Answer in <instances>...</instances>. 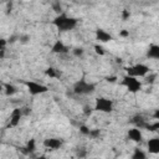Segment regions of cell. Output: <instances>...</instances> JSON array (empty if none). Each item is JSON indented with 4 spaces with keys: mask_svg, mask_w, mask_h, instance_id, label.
<instances>
[{
    "mask_svg": "<svg viewBox=\"0 0 159 159\" xmlns=\"http://www.w3.org/2000/svg\"><path fill=\"white\" fill-rule=\"evenodd\" d=\"M52 24L58 31L66 32V31H71V30L76 29V26L78 25V20L75 19V17L68 16L65 12H60V14L56 15V17L53 19Z\"/></svg>",
    "mask_w": 159,
    "mask_h": 159,
    "instance_id": "obj_1",
    "label": "cell"
},
{
    "mask_svg": "<svg viewBox=\"0 0 159 159\" xmlns=\"http://www.w3.org/2000/svg\"><path fill=\"white\" fill-rule=\"evenodd\" d=\"M72 89H73V93L77 96H87V94H92L96 91V84L92 82H88L84 78H81L77 82H75Z\"/></svg>",
    "mask_w": 159,
    "mask_h": 159,
    "instance_id": "obj_2",
    "label": "cell"
},
{
    "mask_svg": "<svg viewBox=\"0 0 159 159\" xmlns=\"http://www.w3.org/2000/svg\"><path fill=\"white\" fill-rule=\"evenodd\" d=\"M125 72L128 76H133L137 78H144L147 75L150 73V68L145 63H134L125 68Z\"/></svg>",
    "mask_w": 159,
    "mask_h": 159,
    "instance_id": "obj_3",
    "label": "cell"
},
{
    "mask_svg": "<svg viewBox=\"0 0 159 159\" xmlns=\"http://www.w3.org/2000/svg\"><path fill=\"white\" fill-rule=\"evenodd\" d=\"M113 101L109 99V98H106V97H98L96 98L94 101V107L93 109L94 111H98L101 113H111L113 111Z\"/></svg>",
    "mask_w": 159,
    "mask_h": 159,
    "instance_id": "obj_4",
    "label": "cell"
},
{
    "mask_svg": "<svg viewBox=\"0 0 159 159\" xmlns=\"http://www.w3.org/2000/svg\"><path fill=\"white\" fill-rule=\"evenodd\" d=\"M122 84H123L130 93H137V92H139V91L142 89V87H143L142 82H140L137 77L128 76V75H125V76L123 77Z\"/></svg>",
    "mask_w": 159,
    "mask_h": 159,
    "instance_id": "obj_5",
    "label": "cell"
},
{
    "mask_svg": "<svg viewBox=\"0 0 159 159\" xmlns=\"http://www.w3.org/2000/svg\"><path fill=\"white\" fill-rule=\"evenodd\" d=\"M25 86H26V88L31 96H40V94L48 92V87L41 82H37V81H26Z\"/></svg>",
    "mask_w": 159,
    "mask_h": 159,
    "instance_id": "obj_6",
    "label": "cell"
},
{
    "mask_svg": "<svg viewBox=\"0 0 159 159\" xmlns=\"http://www.w3.org/2000/svg\"><path fill=\"white\" fill-rule=\"evenodd\" d=\"M22 117H24L22 109L21 108H14L10 113V117H9V127L10 128L17 127L20 124V120H21Z\"/></svg>",
    "mask_w": 159,
    "mask_h": 159,
    "instance_id": "obj_7",
    "label": "cell"
},
{
    "mask_svg": "<svg viewBox=\"0 0 159 159\" xmlns=\"http://www.w3.org/2000/svg\"><path fill=\"white\" fill-rule=\"evenodd\" d=\"M62 145H63V142L60 138H46L43 140V147L50 150H57Z\"/></svg>",
    "mask_w": 159,
    "mask_h": 159,
    "instance_id": "obj_8",
    "label": "cell"
},
{
    "mask_svg": "<svg viewBox=\"0 0 159 159\" xmlns=\"http://www.w3.org/2000/svg\"><path fill=\"white\" fill-rule=\"evenodd\" d=\"M127 134H128V138L134 143H142L143 142V133H142V129L138 127H133V128L128 129Z\"/></svg>",
    "mask_w": 159,
    "mask_h": 159,
    "instance_id": "obj_9",
    "label": "cell"
},
{
    "mask_svg": "<svg viewBox=\"0 0 159 159\" xmlns=\"http://www.w3.org/2000/svg\"><path fill=\"white\" fill-rule=\"evenodd\" d=\"M96 40L99 43H107L113 40V36L108 31H106L103 29H98V30H96Z\"/></svg>",
    "mask_w": 159,
    "mask_h": 159,
    "instance_id": "obj_10",
    "label": "cell"
},
{
    "mask_svg": "<svg viewBox=\"0 0 159 159\" xmlns=\"http://www.w3.org/2000/svg\"><path fill=\"white\" fill-rule=\"evenodd\" d=\"M51 52L52 53H57V55H65L68 52V47L61 41V40H57L55 41V43L51 46Z\"/></svg>",
    "mask_w": 159,
    "mask_h": 159,
    "instance_id": "obj_11",
    "label": "cell"
},
{
    "mask_svg": "<svg viewBox=\"0 0 159 159\" xmlns=\"http://www.w3.org/2000/svg\"><path fill=\"white\" fill-rule=\"evenodd\" d=\"M147 148L148 152L152 154H158L159 153V138L158 137H153L147 142Z\"/></svg>",
    "mask_w": 159,
    "mask_h": 159,
    "instance_id": "obj_12",
    "label": "cell"
},
{
    "mask_svg": "<svg viewBox=\"0 0 159 159\" xmlns=\"http://www.w3.org/2000/svg\"><path fill=\"white\" fill-rule=\"evenodd\" d=\"M147 56L148 58H152V60H158L159 58V46L153 43L149 46L148 51H147Z\"/></svg>",
    "mask_w": 159,
    "mask_h": 159,
    "instance_id": "obj_13",
    "label": "cell"
},
{
    "mask_svg": "<svg viewBox=\"0 0 159 159\" xmlns=\"http://www.w3.org/2000/svg\"><path fill=\"white\" fill-rule=\"evenodd\" d=\"M4 86V93L7 96V97H11V96H14V94H16L17 92H19V89H17V87L16 86H14L12 83H5V84H2Z\"/></svg>",
    "mask_w": 159,
    "mask_h": 159,
    "instance_id": "obj_14",
    "label": "cell"
},
{
    "mask_svg": "<svg viewBox=\"0 0 159 159\" xmlns=\"http://www.w3.org/2000/svg\"><path fill=\"white\" fill-rule=\"evenodd\" d=\"M132 158L133 159H145L147 154L142 149H134V153L132 154Z\"/></svg>",
    "mask_w": 159,
    "mask_h": 159,
    "instance_id": "obj_15",
    "label": "cell"
},
{
    "mask_svg": "<svg viewBox=\"0 0 159 159\" xmlns=\"http://www.w3.org/2000/svg\"><path fill=\"white\" fill-rule=\"evenodd\" d=\"M29 153H32V152H35L36 150V140L35 139H30L29 142H27V144H26V148H25Z\"/></svg>",
    "mask_w": 159,
    "mask_h": 159,
    "instance_id": "obj_16",
    "label": "cell"
},
{
    "mask_svg": "<svg viewBox=\"0 0 159 159\" xmlns=\"http://www.w3.org/2000/svg\"><path fill=\"white\" fill-rule=\"evenodd\" d=\"M93 48H94V52H96L97 55H99V56H104V55H106V50H104V47L102 46V43H96V45L93 46Z\"/></svg>",
    "mask_w": 159,
    "mask_h": 159,
    "instance_id": "obj_17",
    "label": "cell"
},
{
    "mask_svg": "<svg viewBox=\"0 0 159 159\" xmlns=\"http://www.w3.org/2000/svg\"><path fill=\"white\" fill-rule=\"evenodd\" d=\"M45 75H46L47 77H50V78H56V77H57V71H56V68H53V67H48V68L45 71Z\"/></svg>",
    "mask_w": 159,
    "mask_h": 159,
    "instance_id": "obj_18",
    "label": "cell"
},
{
    "mask_svg": "<svg viewBox=\"0 0 159 159\" xmlns=\"http://www.w3.org/2000/svg\"><path fill=\"white\" fill-rule=\"evenodd\" d=\"M6 45H7V41H6L5 39L0 37V52L5 51V47H6Z\"/></svg>",
    "mask_w": 159,
    "mask_h": 159,
    "instance_id": "obj_19",
    "label": "cell"
},
{
    "mask_svg": "<svg viewBox=\"0 0 159 159\" xmlns=\"http://www.w3.org/2000/svg\"><path fill=\"white\" fill-rule=\"evenodd\" d=\"M83 52H84V50H83V48H81V47H77V48H75V50H73V55H75V56H77V57L82 56V55H83Z\"/></svg>",
    "mask_w": 159,
    "mask_h": 159,
    "instance_id": "obj_20",
    "label": "cell"
},
{
    "mask_svg": "<svg viewBox=\"0 0 159 159\" xmlns=\"http://www.w3.org/2000/svg\"><path fill=\"white\" fill-rule=\"evenodd\" d=\"M80 132H81L83 135H88V134H89V128L86 127V125H81V127H80Z\"/></svg>",
    "mask_w": 159,
    "mask_h": 159,
    "instance_id": "obj_21",
    "label": "cell"
},
{
    "mask_svg": "<svg viewBox=\"0 0 159 159\" xmlns=\"http://www.w3.org/2000/svg\"><path fill=\"white\" fill-rule=\"evenodd\" d=\"M119 36L120 37H129V30H120Z\"/></svg>",
    "mask_w": 159,
    "mask_h": 159,
    "instance_id": "obj_22",
    "label": "cell"
},
{
    "mask_svg": "<svg viewBox=\"0 0 159 159\" xmlns=\"http://www.w3.org/2000/svg\"><path fill=\"white\" fill-rule=\"evenodd\" d=\"M129 16H130V12H129L128 10H123V11H122V19H123V20H127Z\"/></svg>",
    "mask_w": 159,
    "mask_h": 159,
    "instance_id": "obj_23",
    "label": "cell"
},
{
    "mask_svg": "<svg viewBox=\"0 0 159 159\" xmlns=\"http://www.w3.org/2000/svg\"><path fill=\"white\" fill-rule=\"evenodd\" d=\"M107 81H108V82H116V81H117V77H116V76H111V77H107Z\"/></svg>",
    "mask_w": 159,
    "mask_h": 159,
    "instance_id": "obj_24",
    "label": "cell"
},
{
    "mask_svg": "<svg viewBox=\"0 0 159 159\" xmlns=\"http://www.w3.org/2000/svg\"><path fill=\"white\" fill-rule=\"evenodd\" d=\"M2 89H4V86H2V84H0V92H2Z\"/></svg>",
    "mask_w": 159,
    "mask_h": 159,
    "instance_id": "obj_25",
    "label": "cell"
}]
</instances>
